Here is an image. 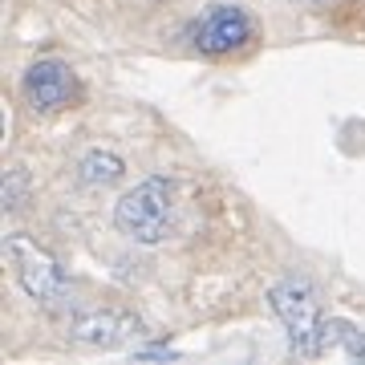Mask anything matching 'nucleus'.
Wrapping results in <instances>:
<instances>
[{"instance_id": "1", "label": "nucleus", "mask_w": 365, "mask_h": 365, "mask_svg": "<svg viewBox=\"0 0 365 365\" xmlns=\"http://www.w3.org/2000/svg\"><path fill=\"white\" fill-rule=\"evenodd\" d=\"M175 223V182L150 175L114 203V227L134 244H163Z\"/></svg>"}, {"instance_id": "2", "label": "nucleus", "mask_w": 365, "mask_h": 365, "mask_svg": "<svg viewBox=\"0 0 365 365\" xmlns=\"http://www.w3.org/2000/svg\"><path fill=\"white\" fill-rule=\"evenodd\" d=\"M4 256H9V268H13L16 284L25 288L37 304H61L66 300V272L45 244H37L33 235L13 232L4 240Z\"/></svg>"}, {"instance_id": "3", "label": "nucleus", "mask_w": 365, "mask_h": 365, "mask_svg": "<svg viewBox=\"0 0 365 365\" xmlns=\"http://www.w3.org/2000/svg\"><path fill=\"white\" fill-rule=\"evenodd\" d=\"M268 304H272L276 321L284 325L288 345L300 353V357H313L317 349V333H321V300H317L313 284L300 280V276H284L268 288Z\"/></svg>"}, {"instance_id": "4", "label": "nucleus", "mask_w": 365, "mask_h": 365, "mask_svg": "<svg viewBox=\"0 0 365 365\" xmlns=\"http://www.w3.org/2000/svg\"><path fill=\"white\" fill-rule=\"evenodd\" d=\"M21 93H25V102L41 114H57V110H66L73 98H78V78H73V69L61 61V57H41L33 66L25 69V78H21Z\"/></svg>"}, {"instance_id": "5", "label": "nucleus", "mask_w": 365, "mask_h": 365, "mask_svg": "<svg viewBox=\"0 0 365 365\" xmlns=\"http://www.w3.org/2000/svg\"><path fill=\"white\" fill-rule=\"evenodd\" d=\"M252 16L244 9H235V4H215L203 21H195L191 29V45L199 53H211V57H220V53H232V49H244L252 41Z\"/></svg>"}, {"instance_id": "6", "label": "nucleus", "mask_w": 365, "mask_h": 365, "mask_svg": "<svg viewBox=\"0 0 365 365\" xmlns=\"http://www.w3.org/2000/svg\"><path fill=\"white\" fill-rule=\"evenodd\" d=\"M69 337L78 345H90V349H122V345H134L143 337V321L130 313H118V309H102V313H86L69 325Z\"/></svg>"}, {"instance_id": "7", "label": "nucleus", "mask_w": 365, "mask_h": 365, "mask_svg": "<svg viewBox=\"0 0 365 365\" xmlns=\"http://www.w3.org/2000/svg\"><path fill=\"white\" fill-rule=\"evenodd\" d=\"M313 357H345V361H361L365 365V329L353 325V321H345V317L321 321Z\"/></svg>"}, {"instance_id": "8", "label": "nucleus", "mask_w": 365, "mask_h": 365, "mask_svg": "<svg viewBox=\"0 0 365 365\" xmlns=\"http://www.w3.org/2000/svg\"><path fill=\"white\" fill-rule=\"evenodd\" d=\"M126 175V163L114 155V150H90V155H81L78 163V182L81 187H114L118 179Z\"/></svg>"}, {"instance_id": "9", "label": "nucleus", "mask_w": 365, "mask_h": 365, "mask_svg": "<svg viewBox=\"0 0 365 365\" xmlns=\"http://www.w3.org/2000/svg\"><path fill=\"white\" fill-rule=\"evenodd\" d=\"M29 195V170L25 167H9L4 170V211H16Z\"/></svg>"}, {"instance_id": "10", "label": "nucleus", "mask_w": 365, "mask_h": 365, "mask_svg": "<svg viewBox=\"0 0 365 365\" xmlns=\"http://www.w3.org/2000/svg\"><path fill=\"white\" fill-rule=\"evenodd\" d=\"M138 361H179V353L167 349V345H150V349H134Z\"/></svg>"}, {"instance_id": "11", "label": "nucleus", "mask_w": 365, "mask_h": 365, "mask_svg": "<svg viewBox=\"0 0 365 365\" xmlns=\"http://www.w3.org/2000/svg\"><path fill=\"white\" fill-rule=\"evenodd\" d=\"M292 4H309V9H317V4H325V0H292Z\"/></svg>"}]
</instances>
